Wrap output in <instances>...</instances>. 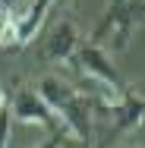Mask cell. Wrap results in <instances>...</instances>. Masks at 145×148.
Returning <instances> with one entry per match:
<instances>
[{"mask_svg": "<svg viewBox=\"0 0 145 148\" xmlns=\"http://www.w3.org/2000/svg\"><path fill=\"white\" fill-rule=\"evenodd\" d=\"M63 142H66V132H54L47 142H41V145H35V148H60Z\"/></svg>", "mask_w": 145, "mask_h": 148, "instance_id": "cell-8", "label": "cell"}, {"mask_svg": "<svg viewBox=\"0 0 145 148\" xmlns=\"http://www.w3.org/2000/svg\"><path fill=\"white\" fill-rule=\"evenodd\" d=\"M6 107V95H3V88H0V110Z\"/></svg>", "mask_w": 145, "mask_h": 148, "instance_id": "cell-10", "label": "cell"}, {"mask_svg": "<svg viewBox=\"0 0 145 148\" xmlns=\"http://www.w3.org/2000/svg\"><path fill=\"white\" fill-rule=\"evenodd\" d=\"M76 47H79V29L73 25V19H60V25L47 38V51L44 54L51 60H73Z\"/></svg>", "mask_w": 145, "mask_h": 148, "instance_id": "cell-5", "label": "cell"}, {"mask_svg": "<svg viewBox=\"0 0 145 148\" xmlns=\"http://www.w3.org/2000/svg\"><path fill=\"white\" fill-rule=\"evenodd\" d=\"M123 3H126V0H111V6H107V10H120Z\"/></svg>", "mask_w": 145, "mask_h": 148, "instance_id": "cell-9", "label": "cell"}, {"mask_svg": "<svg viewBox=\"0 0 145 148\" xmlns=\"http://www.w3.org/2000/svg\"><path fill=\"white\" fill-rule=\"evenodd\" d=\"M10 129H13V117H10V110L3 107V110H0V148H6V142H10Z\"/></svg>", "mask_w": 145, "mask_h": 148, "instance_id": "cell-7", "label": "cell"}, {"mask_svg": "<svg viewBox=\"0 0 145 148\" xmlns=\"http://www.w3.org/2000/svg\"><path fill=\"white\" fill-rule=\"evenodd\" d=\"M69 63H73L79 73H85L88 79H95L98 85H104V88L111 91L114 98H120V95L126 91L123 79H120V69L111 63V57H107L98 44H79Z\"/></svg>", "mask_w": 145, "mask_h": 148, "instance_id": "cell-2", "label": "cell"}, {"mask_svg": "<svg viewBox=\"0 0 145 148\" xmlns=\"http://www.w3.org/2000/svg\"><path fill=\"white\" fill-rule=\"evenodd\" d=\"M35 95L51 107L57 123H63V132L69 139H76V142H88L91 139V98L79 95L76 88H69L57 76H44Z\"/></svg>", "mask_w": 145, "mask_h": 148, "instance_id": "cell-1", "label": "cell"}, {"mask_svg": "<svg viewBox=\"0 0 145 148\" xmlns=\"http://www.w3.org/2000/svg\"><path fill=\"white\" fill-rule=\"evenodd\" d=\"M6 110L16 123L25 126H41V129H57V117L51 114V107L35 95V88H19L13 95V101H6Z\"/></svg>", "mask_w": 145, "mask_h": 148, "instance_id": "cell-3", "label": "cell"}, {"mask_svg": "<svg viewBox=\"0 0 145 148\" xmlns=\"http://www.w3.org/2000/svg\"><path fill=\"white\" fill-rule=\"evenodd\" d=\"M51 6H54V0H29V6L13 19V44L16 47H25L38 35V29L44 25V19L51 13Z\"/></svg>", "mask_w": 145, "mask_h": 148, "instance_id": "cell-4", "label": "cell"}, {"mask_svg": "<svg viewBox=\"0 0 145 148\" xmlns=\"http://www.w3.org/2000/svg\"><path fill=\"white\" fill-rule=\"evenodd\" d=\"M13 19H16L13 3L10 0H0V44L13 41Z\"/></svg>", "mask_w": 145, "mask_h": 148, "instance_id": "cell-6", "label": "cell"}]
</instances>
